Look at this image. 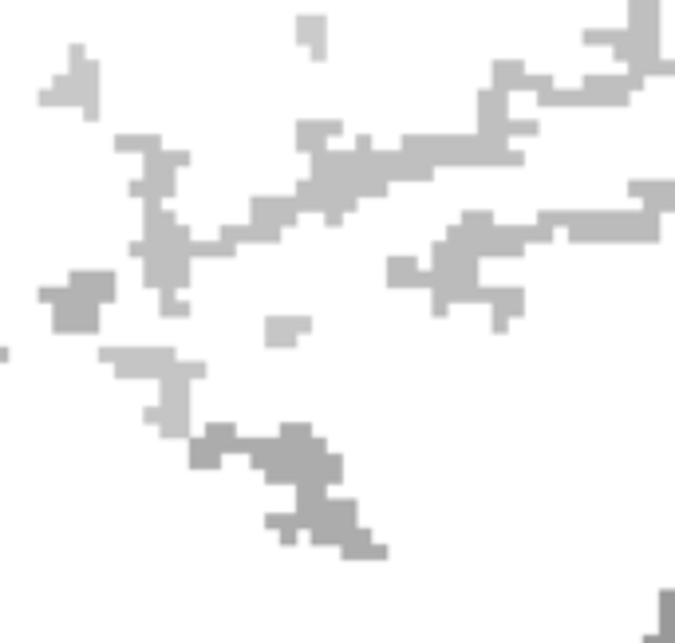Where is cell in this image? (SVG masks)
Segmentation results:
<instances>
[{
  "mask_svg": "<svg viewBox=\"0 0 675 643\" xmlns=\"http://www.w3.org/2000/svg\"><path fill=\"white\" fill-rule=\"evenodd\" d=\"M510 91L502 87H490V91H478V131H490V127H502L510 119Z\"/></svg>",
  "mask_w": 675,
  "mask_h": 643,
  "instance_id": "1",
  "label": "cell"
},
{
  "mask_svg": "<svg viewBox=\"0 0 675 643\" xmlns=\"http://www.w3.org/2000/svg\"><path fill=\"white\" fill-rule=\"evenodd\" d=\"M293 202H296L300 213H320V209H324V186L312 182V178H300L296 190H293Z\"/></svg>",
  "mask_w": 675,
  "mask_h": 643,
  "instance_id": "2",
  "label": "cell"
},
{
  "mask_svg": "<svg viewBox=\"0 0 675 643\" xmlns=\"http://www.w3.org/2000/svg\"><path fill=\"white\" fill-rule=\"evenodd\" d=\"M418 272V257H387V284L391 288H411V277Z\"/></svg>",
  "mask_w": 675,
  "mask_h": 643,
  "instance_id": "3",
  "label": "cell"
},
{
  "mask_svg": "<svg viewBox=\"0 0 675 643\" xmlns=\"http://www.w3.org/2000/svg\"><path fill=\"white\" fill-rule=\"evenodd\" d=\"M521 79H526V63L521 60H494V87L521 91Z\"/></svg>",
  "mask_w": 675,
  "mask_h": 643,
  "instance_id": "4",
  "label": "cell"
},
{
  "mask_svg": "<svg viewBox=\"0 0 675 643\" xmlns=\"http://www.w3.org/2000/svg\"><path fill=\"white\" fill-rule=\"evenodd\" d=\"M328 20L324 16H296V44H316V40H328Z\"/></svg>",
  "mask_w": 675,
  "mask_h": 643,
  "instance_id": "5",
  "label": "cell"
},
{
  "mask_svg": "<svg viewBox=\"0 0 675 643\" xmlns=\"http://www.w3.org/2000/svg\"><path fill=\"white\" fill-rule=\"evenodd\" d=\"M628 194L632 197H640V202H648V197H663V194H675V182L672 178H660V182H640V178H632L628 182Z\"/></svg>",
  "mask_w": 675,
  "mask_h": 643,
  "instance_id": "6",
  "label": "cell"
},
{
  "mask_svg": "<svg viewBox=\"0 0 675 643\" xmlns=\"http://www.w3.org/2000/svg\"><path fill=\"white\" fill-rule=\"evenodd\" d=\"M158 312L162 316H190V304L178 300L174 288H158Z\"/></svg>",
  "mask_w": 675,
  "mask_h": 643,
  "instance_id": "7",
  "label": "cell"
},
{
  "mask_svg": "<svg viewBox=\"0 0 675 643\" xmlns=\"http://www.w3.org/2000/svg\"><path fill=\"white\" fill-rule=\"evenodd\" d=\"M616 36H620V28H589L585 32V44L589 48H612Z\"/></svg>",
  "mask_w": 675,
  "mask_h": 643,
  "instance_id": "8",
  "label": "cell"
},
{
  "mask_svg": "<svg viewBox=\"0 0 675 643\" xmlns=\"http://www.w3.org/2000/svg\"><path fill=\"white\" fill-rule=\"evenodd\" d=\"M458 221H462V225H470V229L486 233L494 225V213H490V209H462V218H458Z\"/></svg>",
  "mask_w": 675,
  "mask_h": 643,
  "instance_id": "9",
  "label": "cell"
},
{
  "mask_svg": "<svg viewBox=\"0 0 675 643\" xmlns=\"http://www.w3.org/2000/svg\"><path fill=\"white\" fill-rule=\"evenodd\" d=\"M537 131H541L537 119H505V134H510V138H517V134H521V138H533Z\"/></svg>",
  "mask_w": 675,
  "mask_h": 643,
  "instance_id": "10",
  "label": "cell"
},
{
  "mask_svg": "<svg viewBox=\"0 0 675 643\" xmlns=\"http://www.w3.org/2000/svg\"><path fill=\"white\" fill-rule=\"evenodd\" d=\"M166 371H170V375H178V379H202V375H206V364H178V359H174Z\"/></svg>",
  "mask_w": 675,
  "mask_h": 643,
  "instance_id": "11",
  "label": "cell"
},
{
  "mask_svg": "<svg viewBox=\"0 0 675 643\" xmlns=\"http://www.w3.org/2000/svg\"><path fill=\"white\" fill-rule=\"evenodd\" d=\"M63 292H67V284H63V288H60V284H44L36 296H40L44 304H60V300H63Z\"/></svg>",
  "mask_w": 675,
  "mask_h": 643,
  "instance_id": "12",
  "label": "cell"
},
{
  "mask_svg": "<svg viewBox=\"0 0 675 643\" xmlns=\"http://www.w3.org/2000/svg\"><path fill=\"white\" fill-rule=\"evenodd\" d=\"M162 158L170 162L174 170H178V166H190V150H162Z\"/></svg>",
  "mask_w": 675,
  "mask_h": 643,
  "instance_id": "13",
  "label": "cell"
},
{
  "mask_svg": "<svg viewBox=\"0 0 675 643\" xmlns=\"http://www.w3.org/2000/svg\"><path fill=\"white\" fill-rule=\"evenodd\" d=\"M127 194H131V197H150L147 178H131V182H127Z\"/></svg>",
  "mask_w": 675,
  "mask_h": 643,
  "instance_id": "14",
  "label": "cell"
},
{
  "mask_svg": "<svg viewBox=\"0 0 675 643\" xmlns=\"http://www.w3.org/2000/svg\"><path fill=\"white\" fill-rule=\"evenodd\" d=\"M36 103H40V107H60V95H56V91H51V87H48V91H44V87H40Z\"/></svg>",
  "mask_w": 675,
  "mask_h": 643,
  "instance_id": "15",
  "label": "cell"
},
{
  "mask_svg": "<svg viewBox=\"0 0 675 643\" xmlns=\"http://www.w3.org/2000/svg\"><path fill=\"white\" fill-rule=\"evenodd\" d=\"M127 253L135 257V261H143V257H150V245L147 241H131V245H127Z\"/></svg>",
  "mask_w": 675,
  "mask_h": 643,
  "instance_id": "16",
  "label": "cell"
},
{
  "mask_svg": "<svg viewBox=\"0 0 675 643\" xmlns=\"http://www.w3.org/2000/svg\"><path fill=\"white\" fill-rule=\"evenodd\" d=\"M368 150H375V138H371V134H359V138H356V154H368Z\"/></svg>",
  "mask_w": 675,
  "mask_h": 643,
  "instance_id": "17",
  "label": "cell"
},
{
  "mask_svg": "<svg viewBox=\"0 0 675 643\" xmlns=\"http://www.w3.org/2000/svg\"><path fill=\"white\" fill-rule=\"evenodd\" d=\"M67 60H72V67H75V63H83L87 56H83V48H79V44H72V48H67Z\"/></svg>",
  "mask_w": 675,
  "mask_h": 643,
  "instance_id": "18",
  "label": "cell"
},
{
  "mask_svg": "<svg viewBox=\"0 0 675 643\" xmlns=\"http://www.w3.org/2000/svg\"><path fill=\"white\" fill-rule=\"evenodd\" d=\"M4 359H8V348H0V364H4Z\"/></svg>",
  "mask_w": 675,
  "mask_h": 643,
  "instance_id": "19",
  "label": "cell"
}]
</instances>
